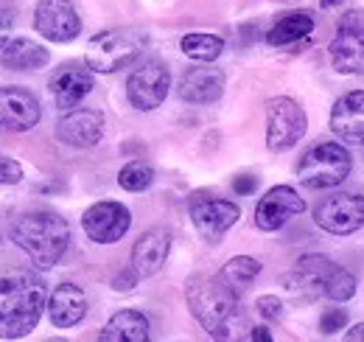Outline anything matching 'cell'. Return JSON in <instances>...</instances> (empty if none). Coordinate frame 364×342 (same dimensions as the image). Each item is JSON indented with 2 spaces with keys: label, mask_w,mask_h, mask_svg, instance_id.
<instances>
[{
  "label": "cell",
  "mask_w": 364,
  "mask_h": 342,
  "mask_svg": "<svg viewBox=\"0 0 364 342\" xmlns=\"http://www.w3.org/2000/svg\"><path fill=\"white\" fill-rule=\"evenodd\" d=\"M48 317L56 328H73L87 317V295L76 284H59L48 298Z\"/></svg>",
  "instance_id": "44dd1931"
},
{
  "label": "cell",
  "mask_w": 364,
  "mask_h": 342,
  "mask_svg": "<svg viewBox=\"0 0 364 342\" xmlns=\"http://www.w3.org/2000/svg\"><path fill=\"white\" fill-rule=\"evenodd\" d=\"M40 98L26 87H0V132H28L40 124Z\"/></svg>",
  "instance_id": "5bb4252c"
},
{
  "label": "cell",
  "mask_w": 364,
  "mask_h": 342,
  "mask_svg": "<svg viewBox=\"0 0 364 342\" xmlns=\"http://www.w3.org/2000/svg\"><path fill=\"white\" fill-rule=\"evenodd\" d=\"M11 28H14V14L0 6V51H3V45L11 40Z\"/></svg>",
  "instance_id": "d6a6232c"
},
{
  "label": "cell",
  "mask_w": 364,
  "mask_h": 342,
  "mask_svg": "<svg viewBox=\"0 0 364 342\" xmlns=\"http://www.w3.org/2000/svg\"><path fill=\"white\" fill-rule=\"evenodd\" d=\"M339 3H345V0H319L322 9H333V6H339Z\"/></svg>",
  "instance_id": "d590c367"
},
{
  "label": "cell",
  "mask_w": 364,
  "mask_h": 342,
  "mask_svg": "<svg viewBox=\"0 0 364 342\" xmlns=\"http://www.w3.org/2000/svg\"><path fill=\"white\" fill-rule=\"evenodd\" d=\"M82 227H85L87 239L95 242V244H115V242H121L129 233L132 214H129L127 205L104 200V202H95V205H90L85 211Z\"/></svg>",
  "instance_id": "4fadbf2b"
},
{
  "label": "cell",
  "mask_w": 364,
  "mask_h": 342,
  "mask_svg": "<svg viewBox=\"0 0 364 342\" xmlns=\"http://www.w3.org/2000/svg\"><path fill=\"white\" fill-rule=\"evenodd\" d=\"M180 51L193 62H216L225 51V40L219 34L193 31V34H185L180 40Z\"/></svg>",
  "instance_id": "484cf974"
},
{
  "label": "cell",
  "mask_w": 364,
  "mask_h": 342,
  "mask_svg": "<svg viewBox=\"0 0 364 342\" xmlns=\"http://www.w3.org/2000/svg\"><path fill=\"white\" fill-rule=\"evenodd\" d=\"M137 269L132 266V269H124L121 275H115L112 278V289H118V292H129V289H135V284H137Z\"/></svg>",
  "instance_id": "4dcf8cb0"
},
{
  "label": "cell",
  "mask_w": 364,
  "mask_h": 342,
  "mask_svg": "<svg viewBox=\"0 0 364 342\" xmlns=\"http://www.w3.org/2000/svg\"><path fill=\"white\" fill-rule=\"evenodd\" d=\"M232 188H235L238 197H247V194H252V191L258 188V177H252V174H238V177L232 180Z\"/></svg>",
  "instance_id": "1f68e13d"
},
{
  "label": "cell",
  "mask_w": 364,
  "mask_h": 342,
  "mask_svg": "<svg viewBox=\"0 0 364 342\" xmlns=\"http://www.w3.org/2000/svg\"><path fill=\"white\" fill-rule=\"evenodd\" d=\"M168 253H171V233L166 227H151L132 247V266L140 278H151L166 266Z\"/></svg>",
  "instance_id": "ffe728a7"
},
{
  "label": "cell",
  "mask_w": 364,
  "mask_h": 342,
  "mask_svg": "<svg viewBox=\"0 0 364 342\" xmlns=\"http://www.w3.org/2000/svg\"><path fill=\"white\" fill-rule=\"evenodd\" d=\"M314 31V14L311 11H291L283 14L267 34V43L280 48V45H291L297 40H306Z\"/></svg>",
  "instance_id": "cb8c5ba5"
},
{
  "label": "cell",
  "mask_w": 364,
  "mask_h": 342,
  "mask_svg": "<svg viewBox=\"0 0 364 342\" xmlns=\"http://www.w3.org/2000/svg\"><path fill=\"white\" fill-rule=\"evenodd\" d=\"M306 211V200L291 188V185H274L269 188L264 197H261V202H258V208H255V224H258V230H264V233H274V230H280L291 216L303 214Z\"/></svg>",
  "instance_id": "e0dca14e"
},
{
  "label": "cell",
  "mask_w": 364,
  "mask_h": 342,
  "mask_svg": "<svg viewBox=\"0 0 364 342\" xmlns=\"http://www.w3.org/2000/svg\"><path fill=\"white\" fill-rule=\"evenodd\" d=\"M255 309L264 320H280L283 317V300L274 298V295H261L255 300Z\"/></svg>",
  "instance_id": "f546056e"
},
{
  "label": "cell",
  "mask_w": 364,
  "mask_h": 342,
  "mask_svg": "<svg viewBox=\"0 0 364 342\" xmlns=\"http://www.w3.org/2000/svg\"><path fill=\"white\" fill-rule=\"evenodd\" d=\"M151 337V326H149V317L137 309H121L115 311L107 326L101 328L98 340L104 342H146Z\"/></svg>",
  "instance_id": "603a6c76"
},
{
  "label": "cell",
  "mask_w": 364,
  "mask_h": 342,
  "mask_svg": "<svg viewBox=\"0 0 364 342\" xmlns=\"http://www.w3.org/2000/svg\"><path fill=\"white\" fill-rule=\"evenodd\" d=\"M151 182H154V169L149 163H143V160H132V163H127L124 169L118 171V185L124 191L137 194V191H146Z\"/></svg>",
  "instance_id": "4316f807"
},
{
  "label": "cell",
  "mask_w": 364,
  "mask_h": 342,
  "mask_svg": "<svg viewBox=\"0 0 364 342\" xmlns=\"http://www.w3.org/2000/svg\"><path fill=\"white\" fill-rule=\"evenodd\" d=\"M48 62H50V53H48L46 45L34 43L28 37H14L0 51V65L6 71H17V73L43 71Z\"/></svg>",
  "instance_id": "7402d4cb"
},
{
  "label": "cell",
  "mask_w": 364,
  "mask_h": 342,
  "mask_svg": "<svg viewBox=\"0 0 364 342\" xmlns=\"http://www.w3.org/2000/svg\"><path fill=\"white\" fill-rule=\"evenodd\" d=\"M353 169V157L342 143H317L314 149L306 152V157L297 166V180L306 188L325 191V188H336L342 185Z\"/></svg>",
  "instance_id": "8992f818"
},
{
  "label": "cell",
  "mask_w": 364,
  "mask_h": 342,
  "mask_svg": "<svg viewBox=\"0 0 364 342\" xmlns=\"http://www.w3.org/2000/svg\"><path fill=\"white\" fill-rule=\"evenodd\" d=\"M225 85H228L225 73H222L216 65L202 62V65H196V68H191V71L182 73L177 93H180L182 101L202 107V104H213V101H219L222 93H225Z\"/></svg>",
  "instance_id": "ac0fdd59"
},
{
  "label": "cell",
  "mask_w": 364,
  "mask_h": 342,
  "mask_svg": "<svg viewBox=\"0 0 364 342\" xmlns=\"http://www.w3.org/2000/svg\"><path fill=\"white\" fill-rule=\"evenodd\" d=\"M314 222L325 233L350 236L364 227V197L362 194H333L314 208Z\"/></svg>",
  "instance_id": "7c38bea8"
},
{
  "label": "cell",
  "mask_w": 364,
  "mask_h": 342,
  "mask_svg": "<svg viewBox=\"0 0 364 342\" xmlns=\"http://www.w3.org/2000/svg\"><path fill=\"white\" fill-rule=\"evenodd\" d=\"M328 53L336 73H345V76L364 73V11H350L339 17Z\"/></svg>",
  "instance_id": "ba28073f"
},
{
  "label": "cell",
  "mask_w": 364,
  "mask_h": 342,
  "mask_svg": "<svg viewBox=\"0 0 364 342\" xmlns=\"http://www.w3.org/2000/svg\"><path fill=\"white\" fill-rule=\"evenodd\" d=\"M331 129L348 146H364V90H350L331 110Z\"/></svg>",
  "instance_id": "d6986e66"
},
{
  "label": "cell",
  "mask_w": 364,
  "mask_h": 342,
  "mask_svg": "<svg viewBox=\"0 0 364 342\" xmlns=\"http://www.w3.org/2000/svg\"><path fill=\"white\" fill-rule=\"evenodd\" d=\"M345 326H348V311H345V309H328V311H322V317H319V331H322L325 337H331V334H336V331H345Z\"/></svg>",
  "instance_id": "83f0119b"
},
{
  "label": "cell",
  "mask_w": 364,
  "mask_h": 342,
  "mask_svg": "<svg viewBox=\"0 0 364 342\" xmlns=\"http://www.w3.org/2000/svg\"><path fill=\"white\" fill-rule=\"evenodd\" d=\"M185 300L196 323L213 340H241L250 331L247 311L241 309L238 292L222 281V275H196L188 281Z\"/></svg>",
  "instance_id": "6da1fadb"
},
{
  "label": "cell",
  "mask_w": 364,
  "mask_h": 342,
  "mask_svg": "<svg viewBox=\"0 0 364 342\" xmlns=\"http://www.w3.org/2000/svg\"><path fill=\"white\" fill-rule=\"evenodd\" d=\"M23 180V166L14 157L0 155V185H17Z\"/></svg>",
  "instance_id": "f1b7e54d"
},
{
  "label": "cell",
  "mask_w": 364,
  "mask_h": 342,
  "mask_svg": "<svg viewBox=\"0 0 364 342\" xmlns=\"http://www.w3.org/2000/svg\"><path fill=\"white\" fill-rule=\"evenodd\" d=\"M289 289L297 298L317 300L328 298L336 303H345L356 295V278L350 269L339 266L336 261L309 253V256L297 258L294 272H289Z\"/></svg>",
  "instance_id": "277c9868"
},
{
  "label": "cell",
  "mask_w": 364,
  "mask_h": 342,
  "mask_svg": "<svg viewBox=\"0 0 364 342\" xmlns=\"http://www.w3.org/2000/svg\"><path fill=\"white\" fill-rule=\"evenodd\" d=\"M309 129L306 110L289 98V95H277L269 98L267 104V149L269 152H286L291 146H297L303 140Z\"/></svg>",
  "instance_id": "52a82bcc"
},
{
  "label": "cell",
  "mask_w": 364,
  "mask_h": 342,
  "mask_svg": "<svg viewBox=\"0 0 364 342\" xmlns=\"http://www.w3.org/2000/svg\"><path fill=\"white\" fill-rule=\"evenodd\" d=\"M149 45V34L143 28L135 26H124V28H107L101 34H95L87 51H85V65L90 68L92 73H118L127 65L137 62L143 56Z\"/></svg>",
  "instance_id": "5b68a950"
},
{
  "label": "cell",
  "mask_w": 364,
  "mask_h": 342,
  "mask_svg": "<svg viewBox=\"0 0 364 342\" xmlns=\"http://www.w3.org/2000/svg\"><path fill=\"white\" fill-rule=\"evenodd\" d=\"M219 275H222V281H225L228 286H232V289L241 295V292H247V289L252 286V281L261 275V261L252 256H235L222 266Z\"/></svg>",
  "instance_id": "d4e9b609"
},
{
  "label": "cell",
  "mask_w": 364,
  "mask_h": 342,
  "mask_svg": "<svg viewBox=\"0 0 364 342\" xmlns=\"http://www.w3.org/2000/svg\"><path fill=\"white\" fill-rule=\"evenodd\" d=\"M11 242L31 258L37 269H50L68 253L70 224L53 211H28L11 222Z\"/></svg>",
  "instance_id": "3957f363"
},
{
  "label": "cell",
  "mask_w": 364,
  "mask_h": 342,
  "mask_svg": "<svg viewBox=\"0 0 364 342\" xmlns=\"http://www.w3.org/2000/svg\"><path fill=\"white\" fill-rule=\"evenodd\" d=\"M46 309V284L34 272L20 269L0 275V340L31 334Z\"/></svg>",
  "instance_id": "7a4b0ae2"
},
{
  "label": "cell",
  "mask_w": 364,
  "mask_h": 342,
  "mask_svg": "<svg viewBox=\"0 0 364 342\" xmlns=\"http://www.w3.org/2000/svg\"><path fill=\"white\" fill-rule=\"evenodd\" d=\"M56 138L65 146L73 149H90L98 146L104 138V113L87 110V107H73L56 121Z\"/></svg>",
  "instance_id": "2e32d148"
},
{
  "label": "cell",
  "mask_w": 364,
  "mask_h": 342,
  "mask_svg": "<svg viewBox=\"0 0 364 342\" xmlns=\"http://www.w3.org/2000/svg\"><path fill=\"white\" fill-rule=\"evenodd\" d=\"M34 28L50 43H73L82 34V17L73 0H40L34 9Z\"/></svg>",
  "instance_id": "8fae6325"
},
{
  "label": "cell",
  "mask_w": 364,
  "mask_h": 342,
  "mask_svg": "<svg viewBox=\"0 0 364 342\" xmlns=\"http://www.w3.org/2000/svg\"><path fill=\"white\" fill-rule=\"evenodd\" d=\"M48 90L59 110H73L92 93V71L82 62H65L50 73Z\"/></svg>",
  "instance_id": "9a60e30c"
},
{
  "label": "cell",
  "mask_w": 364,
  "mask_h": 342,
  "mask_svg": "<svg viewBox=\"0 0 364 342\" xmlns=\"http://www.w3.org/2000/svg\"><path fill=\"white\" fill-rule=\"evenodd\" d=\"M188 211H191V222H193L196 233L213 244L222 242V236L241 219V208L235 202L208 197V194H193L188 202Z\"/></svg>",
  "instance_id": "30bf717a"
},
{
  "label": "cell",
  "mask_w": 364,
  "mask_h": 342,
  "mask_svg": "<svg viewBox=\"0 0 364 342\" xmlns=\"http://www.w3.org/2000/svg\"><path fill=\"white\" fill-rule=\"evenodd\" d=\"M247 340H252V342H272V334H269V328H267V326H252V328H250V334H247Z\"/></svg>",
  "instance_id": "836d02e7"
},
{
  "label": "cell",
  "mask_w": 364,
  "mask_h": 342,
  "mask_svg": "<svg viewBox=\"0 0 364 342\" xmlns=\"http://www.w3.org/2000/svg\"><path fill=\"white\" fill-rule=\"evenodd\" d=\"M345 340H348V342H364V323L350 326V331L345 334Z\"/></svg>",
  "instance_id": "e575fe53"
},
{
  "label": "cell",
  "mask_w": 364,
  "mask_h": 342,
  "mask_svg": "<svg viewBox=\"0 0 364 342\" xmlns=\"http://www.w3.org/2000/svg\"><path fill=\"white\" fill-rule=\"evenodd\" d=\"M171 90V71L160 59H149L137 65L132 76L127 79V98L140 113L157 110Z\"/></svg>",
  "instance_id": "9c48e42d"
}]
</instances>
